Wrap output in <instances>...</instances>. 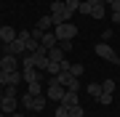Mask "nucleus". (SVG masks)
I'll return each mask as SVG.
<instances>
[{"instance_id": "1", "label": "nucleus", "mask_w": 120, "mask_h": 117, "mask_svg": "<svg viewBox=\"0 0 120 117\" xmlns=\"http://www.w3.org/2000/svg\"><path fill=\"white\" fill-rule=\"evenodd\" d=\"M51 19H53V27L56 24H67L72 19V11H67L64 0H51Z\"/></svg>"}, {"instance_id": "2", "label": "nucleus", "mask_w": 120, "mask_h": 117, "mask_svg": "<svg viewBox=\"0 0 120 117\" xmlns=\"http://www.w3.org/2000/svg\"><path fill=\"white\" fill-rule=\"evenodd\" d=\"M19 101H22V104H24L27 109H30V112H43V109H45V104H48V96H43V93H40V96L24 93Z\"/></svg>"}, {"instance_id": "3", "label": "nucleus", "mask_w": 120, "mask_h": 117, "mask_svg": "<svg viewBox=\"0 0 120 117\" xmlns=\"http://www.w3.org/2000/svg\"><path fill=\"white\" fill-rule=\"evenodd\" d=\"M96 56L99 59H104V61H109V64H115V67H120V56L115 53V48H112L109 43H96Z\"/></svg>"}, {"instance_id": "4", "label": "nucleus", "mask_w": 120, "mask_h": 117, "mask_svg": "<svg viewBox=\"0 0 120 117\" xmlns=\"http://www.w3.org/2000/svg\"><path fill=\"white\" fill-rule=\"evenodd\" d=\"M53 35L59 37V40H72V37H77V24H72V21L56 24V27H53Z\"/></svg>"}, {"instance_id": "5", "label": "nucleus", "mask_w": 120, "mask_h": 117, "mask_svg": "<svg viewBox=\"0 0 120 117\" xmlns=\"http://www.w3.org/2000/svg\"><path fill=\"white\" fill-rule=\"evenodd\" d=\"M53 80L59 82V85H64L67 91H77V88H80V80H77L72 72H59V74H53Z\"/></svg>"}, {"instance_id": "6", "label": "nucleus", "mask_w": 120, "mask_h": 117, "mask_svg": "<svg viewBox=\"0 0 120 117\" xmlns=\"http://www.w3.org/2000/svg\"><path fill=\"white\" fill-rule=\"evenodd\" d=\"M64 93H67V88L59 85L56 80H51V85H48V91H45L48 101H59V104H61V99H64Z\"/></svg>"}, {"instance_id": "7", "label": "nucleus", "mask_w": 120, "mask_h": 117, "mask_svg": "<svg viewBox=\"0 0 120 117\" xmlns=\"http://www.w3.org/2000/svg\"><path fill=\"white\" fill-rule=\"evenodd\" d=\"M0 69L3 72H19V59L11 56V53H3L0 56Z\"/></svg>"}, {"instance_id": "8", "label": "nucleus", "mask_w": 120, "mask_h": 117, "mask_svg": "<svg viewBox=\"0 0 120 117\" xmlns=\"http://www.w3.org/2000/svg\"><path fill=\"white\" fill-rule=\"evenodd\" d=\"M19 80H24L22 72H3V69H0V85H3V88H8V85H19Z\"/></svg>"}, {"instance_id": "9", "label": "nucleus", "mask_w": 120, "mask_h": 117, "mask_svg": "<svg viewBox=\"0 0 120 117\" xmlns=\"http://www.w3.org/2000/svg\"><path fill=\"white\" fill-rule=\"evenodd\" d=\"M16 106H19V99H16V96H3V99H0V109H3L5 114H13Z\"/></svg>"}, {"instance_id": "10", "label": "nucleus", "mask_w": 120, "mask_h": 117, "mask_svg": "<svg viewBox=\"0 0 120 117\" xmlns=\"http://www.w3.org/2000/svg\"><path fill=\"white\" fill-rule=\"evenodd\" d=\"M19 37V32L16 29H13V27H0V43H13V40H16Z\"/></svg>"}, {"instance_id": "11", "label": "nucleus", "mask_w": 120, "mask_h": 117, "mask_svg": "<svg viewBox=\"0 0 120 117\" xmlns=\"http://www.w3.org/2000/svg\"><path fill=\"white\" fill-rule=\"evenodd\" d=\"M22 77L27 82H40V80H43V72H40V69H22Z\"/></svg>"}, {"instance_id": "12", "label": "nucleus", "mask_w": 120, "mask_h": 117, "mask_svg": "<svg viewBox=\"0 0 120 117\" xmlns=\"http://www.w3.org/2000/svg\"><path fill=\"white\" fill-rule=\"evenodd\" d=\"M40 45L51 51V48H56V45H59V37H56L53 32H45V35H43V40H40Z\"/></svg>"}, {"instance_id": "13", "label": "nucleus", "mask_w": 120, "mask_h": 117, "mask_svg": "<svg viewBox=\"0 0 120 117\" xmlns=\"http://www.w3.org/2000/svg\"><path fill=\"white\" fill-rule=\"evenodd\" d=\"M91 16H94V19H104V16H107V3L101 0V3L91 5Z\"/></svg>"}, {"instance_id": "14", "label": "nucleus", "mask_w": 120, "mask_h": 117, "mask_svg": "<svg viewBox=\"0 0 120 117\" xmlns=\"http://www.w3.org/2000/svg\"><path fill=\"white\" fill-rule=\"evenodd\" d=\"M51 27H53V19H51V16H40V19H38V29L51 32Z\"/></svg>"}, {"instance_id": "15", "label": "nucleus", "mask_w": 120, "mask_h": 117, "mask_svg": "<svg viewBox=\"0 0 120 117\" xmlns=\"http://www.w3.org/2000/svg\"><path fill=\"white\" fill-rule=\"evenodd\" d=\"M61 104L75 106V104H77V91H67V93H64V99H61Z\"/></svg>"}, {"instance_id": "16", "label": "nucleus", "mask_w": 120, "mask_h": 117, "mask_svg": "<svg viewBox=\"0 0 120 117\" xmlns=\"http://www.w3.org/2000/svg\"><path fill=\"white\" fill-rule=\"evenodd\" d=\"M64 56H67V53L61 51L59 45H56V48H51V51H48V59H51V61H61V59H64Z\"/></svg>"}, {"instance_id": "17", "label": "nucleus", "mask_w": 120, "mask_h": 117, "mask_svg": "<svg viewBox=\"0 0 120 117\" xmlns=\"http://www.w3.org/2000/svg\"><path fill=\"white\" fill-rule=\"evenodd\" d=\"M22 69H35V53H24V59H22Z\"/></svg>"}, {"instance_id": "18", "label": "nucleus", "mask_w": 120, "mask_h": 117, "mask_svg": "<svg viewBox=\"0 0 120 117\" xmlns=\"http://www.w3.org/2000/svg\"><path fill=\"white\" fill-rule=\"evenodd\" d=\"M27 93L40 96V93H43V85H40V82H27Z\"/></svg>"}, {"instance_id": "19", "label": "nucleus", "mask_w": 120, "mask_h": 117, "mask_svg": "<svg viewBox=\"0 0 120 117\" xmlns=\"http://www.w3.org/2000/svg\"><path fill=\"white\" fill-rule=\"evenodd\" d=\"M88 93L94 96V99H99V96H101V82H88Z\"/></svg>"}, {"instance_id": "20", "label": "nucleus", "mask_w": 120, "mask_h": 117, "mask_svg": "<svg viewBox=\"0 0 120 117\" xmlns=\"http://www.w3.org/2000/svg\"><path fill=\"white\" fill-rule=\"evenodd\" d=\"M101 93H115V80H101Z\"/></svg>"}, {"instance_id": "21", "label": "nucleus", "mask_w": 120, "mask_h": 117, "mask_svg": "<svg viewBox=\"0 0 120 117\" xmlns=\"http://www.w3.org/2000/svg\"><path fill=\"white\" fill-rule=\"evenodd\" d=\"M69 117H86V112H83V106H80V104L69 106Z\"/></svg>"}, {"instance_id": "22", "label": "nucleus", "mask_w": 120, "mask_h": 117, "mask_svg": "<svg viewBox=\"0 0 120 117\" xmlns=\"http://www.w3.org/2000/svg\"><path fill=\"white\" fill-rule=\"evenodd\" d=\"M112 101H115V99H112V93H101V96H99V104H104V106H109Z\"/></svg>"}, {"instance_id": "23", "label": "nucleus", "mask_w": 120, "mask_h": 117, "mask_svg": "<svg viewBox=\"0 0 120 117\" xmlns=\"http://www.w3.org/2000/svg\"><path fill=\"white\" fill-rule=\"evenodd\" d=\"M69 72H72L75 77H80V74L86 72V67H83V64H72V67H69Z\"/></svg>"}, {"instance_id": "24", "label": "nucleus", "mask_w": 120, "mask_h": 117, "mask_svg": "<svg viewBox=\"0 0 120 117\" xmlns=\"http://www.w3.org/2000/svg\"><path fill=\"white\" fill-rule=\"evenodd\" d=\"M77 13H83V16H91V3H86V0H83L80 8H77Z\"/></svg>"}, {"instance_id": "25", "label": "nucleus", "mask_w": 120, "mask_h": 117, "mask_svg": "<svg viewBox=\"0 0 120 117\" xmlns=\"http://www.w3.org/2000/svg\"><path fill=\"white\" fill-rule=\"evenodd\" d=\"M64 3H67V11H77V8H80V0H64Z\"/></svg>"}, {"instance_id": "26", "label": "nucleus", "mask_w": 120, "mask_h": 117, "mask_svg": "<svg viewBox=\"0 0 120 117\" xmlns=\"http://www.w3.org/2000/svg\"><path fill=\"white\" fill-rule=\"evenodd\" d=\"M59 48L64 53H69V51H72V40H59Z\"/></svg>"}, {"instance_id": "27", "label": "nucleus", "mask_w": 120, "mask_h": 117, "mask_svg": "<svg viewBox=\"0 0 120 117\" xmlns=\"http://www.w3.org/2000/svg\"><path fill=\"white\" fill-rule=\"evenodd\" d=\"M30 35L35 37V40H38V43H40V40H43V35H45V32L43 29H38V27H35V29H30Z\"/></svg>"}, {"instance_id": "28", "label": "nucleus", "mask_w": 120, "mask_h": 117, "mask_svg": "<svg viewBox=\"0 0 120 117\" xmlns=\"http://www.w3.org/2000/svg\"><path fill=\"white\" fill-rule=\"evenodd\" d=\"M109 40H112V29H104L101 32V43H109Z\"/></svg>"}, {"instance_id": "29", "label": "nucleus", "mask_w": 120, "mask_h": 117, "mask_svg": "<svg viewBox=\"0 0 120 117\" xmlns=\"http://www.w3.org/2000/svg\"><path fill=\"white\" fill-rule=\"evenodd\" d=\"M3 96H16V85H8V88H5V93Z\"/></svg>"}, {"instance_id": "30", "label": "nucleus", "mask_w": 120, "mask_h": 117, "mask_svg": "<svg viewBox=\"0 0 120 117\" xmlns=\"http://www.w3.org/2000/svg\"><path fill=\"white\" fill-rule=\"evenodd\" d=\"M112 21H115V24H120V13H112Z\"/></svg>"}, {"instance_id": "31", "label": "nucleus", "mask_w": 120, "mask_h": 117, "mask_svg": "<svg viewBox=\"0 0 120 117\" xmlns=\"http://www.w3.org/2000/svg\"><path fill=\"white\" fill-rule=\"evenodd\" d=\"M86 3H91V5H96V3H101V0H86Z\"/></svg>"}, {"instance_id": "32", "label": "nucleus", "mask_w": 120, "mask_h": 117, "mask_svg": "<svg viewBox=\"0 0 120 117\" xmlns=\"http://www.w3.org/2000/svg\"><path fill=\"white\" fill-rule=\"evenodd\" d=\"M3 93H5V88H3V85H0V99H3Z\"/></svg>"}, {"instance_id": "33", "label": "nucleus", "mask_w": 120, "mask_h": 117, "mask_svg": "<svg viewBox=\"0 0 120 117\" xmlns=\"http://www.w3.org/2000/svg\"><path fill=\"white\" fill-rule=\"evenodd\" d=\"M104 3H107V5H112V3H115V0H104Z\"/></svg>"}, {"instance_id": "34", "label": "nucleus", "mask_w": 120, "mask_h": 117, "mask_svg": "<svg viewBox=\"0 0 120 117\" xmlns=\"http://www.w3.org/2000/svg\"><path fill=\"white\" fill-rule=\"evenodd\" d=\"M0 117H5V112H3V109H0Z\"/></svg>"}, {"instance_id": "35", "label": "nucleus", "mask_w": 120, "mask_h": 117, "mask_svg": "<svg viewBox=\"0 0 120 117\" xmlns=\"http://www.w3.org/2000/svg\"><path fill=\"white\" fill-rule=\"evenodd\" d=\"M0 48H3V43H0Z\"/></svg>"}, {"instance_id": "36", "label": "nucleus", "mask_w": 120, "mask_h": 117, "mask_svg": "<svg viewBox=\"0 0 120 117\" xmlns=\"http://www.w3.org/2000/svg\"><path fill=\"white\" fill-rule=\"evenodd\" d=\"M115 117H120V114H115Z\"/></svg>"}]
</instances>
